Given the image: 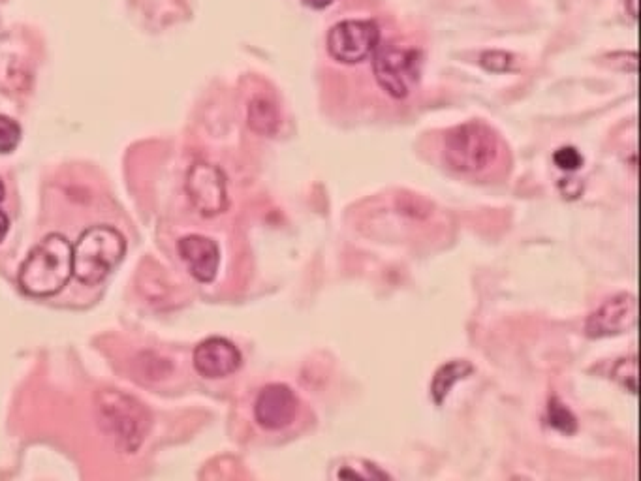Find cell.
<instances>
[{
    "instance_id": "cell-2",
    "label": "cell",
    "mask_w": 641,
    "mask_h": 481,
    "mask_svg": "<svg viewBox=\"0 0 641 481\" xmlns=\"http://www.w3.org/2000/svg\"><path fill=\"white\" fill-rule=\"evenodd\" d=\"M126 241L123 233L98 224L81 233L72 247V269L81 284L96 286L123 262Z\"/></svg>"
},
{
    "instance_id": "cell-1",
    "label": "cell",
    "mask_w": 641,
    "mask_h": 481,
    "mask_svg": "<svg viewBox=\"0 0 641 481\" xmlns=\"http://www.w3.org/2000/svg\"><path fill=\"white\" fill-rule=\"evenodd\" d=\"M74 275L72 245L61 233H49L19 269V286L31 297L59 294Z\"/></svg>"
},
{
    "instance_id": "cell-13",
    "label": "cell",
    "mask_w": 641,
    "mask_h": 481,
    "mask_svg": "<svg viewBox=\"0 0 641 481\" xmlns=\"http://www.w3.org/2000/svg\"><path fill=\"white\" fill-rule=\"evenodd\" d=\"M472 373H474V367L465 359H454V361L442 365L433 378V384H431V397H433L435 404L440 406L444 403L455 384Z\"/></svg>"
},
{
    "instance_id": "cell-11",
    "label": "cell",
    "mask_w": 641,
    "mask_h": 481,
    "mask_svg": "<svg viewBox=\"0 0 641 481\" xmlns=\"http://www.w3.org/2000/svg\"><path fill=\"white\" fill-rule=\"evenodd\" d=\"M181 260L187 264L190 275L200 282H211L217 277L220 250L215 241L204 235H188L179 241Z\"/></svg>"
},
{
    "instance_id": "cell-5",
    "label": "cell",
    "mask_w": 641,
    "mask_h": 481,
    "mask_svg": "<svg viewBox=\"0 0 641 481\" xmlns=\"http://www.w3.org/2000/svg\"><path fill=\"white\" fill-rule=\"evenodd\" d=\"M422 55L418 49L401 44L378 46L373 53V74L382 91L403 100L420 81Z\"/></svg>"
},
{
    "instance_id": "cell-3",
    "label": "cell",
    "mask_w": 641,
    "mask_h": 481,
    "mask_svg": "<svg viewBox=\"0 0 641 481\" xmlns=\"http://www.w3.org/2000/svg\"><path fill=\"white\" fill-rule=\"evenodd\" d=\"M98 419L106 433H110L121 450H138L149 429V414L136 399L117 389H104L96 397Z\"/></svg>"
},
{
    "instance_id": "cell-17",
    "label": "cell",
    "mask_w": 641,
    "mask_h": 481,
    "mask_svg": "<svg viewBox=\"0 0 641 481\" xmlns=\"http://www.w3.org/2000/svg\"><path fill=\"white\" fill-rule=\"evenodd\" d=\"M553 162L559 170L578 171L583 166V156L579 155L576 147H561L555 151Z\"/></svg>"
},
{
    "instance_id": "cell-12",
    "label": "cell",
    "mask_w": 641,
    "mask_h": 481,
    "mask_svg": "<svg viewBox=\"0 0 641 481\" xmlns=\"http://www.w3.org/2000/svg\"><path fill=\"white\" fill-rule=\"evenodd\" d=\"M249 126L260 136H273L281 126V113L277 104L267 96H256L249 104Z\"/></svg>"
},
{
    "instance_id": "cell-6",
    "label": "cell",
    "mask_w": 641,
    "mask_h": 481,
    "mask_svg": "<svg viewBox=\"0 0 641 481\" xmlns=\"http://www.w3.org/2000/svg\"><path fill=\"white\" fill-rule=\"evenodd\" d=\"M380 44V29L375 21L348 19L331 27L329 55L343 64H358L375 53Z\"/></svg>"
},
{
    "instance_id": "cell-7",
    "label": "cell",
    "mask_w": 641,
    "mask_h": 481,
    "mask_svg": "<svg viewBox=\"0 0 641 481\" xmlns=\"http://www.w3.org/2000/svg\"><path fill=\"white\" fill-rule=\"evenodd\" d=\"M187 194L194 209L204 217H217L230 205L226 175L207 162H198L188 170Z\"/></svg>"
},
{
    "instance_id": "cell-16",
    "label": "cell",
    "mask_w": 641,
    "mask_h": 481,
    "mask_svg": "<svg viewBox=\"0 0 641 481\" xmlns=\"http://www.w3.org/2000/svg\"><path fill=\"white\" fill-rule=\"evenodd\" d=\"M21 141V126L14 119L0 115V155L12 153Z\"/></svg>"
},
{
    "instance_id": "cell-21",
    "label": "cell",
    "mask_w": 641,
    "mask_h": 481,
    "mask_svg": "<svg viewBox=\"0 0 641 481\" xmlns=\"http://www.w3.org/2000/svg\"><path fill=\"white\" fill-rule=\"evenodd\" d=\"M630 14L632 17H638V0H630Z\"/></svg>"
},
{
    "instance_id": "cell-18",
    "label": "cell",
    "mask_w": 641,
    "mask_h": 481,
    "mask_svg": "<svg viewBox=\"0 0 641 481\" xmlns=\"http://www.w3.org/2000/svg\"><path fill=\"white\" fill-rule=\"evenodd\" d=\"M480 63L489 72H506L512 68V55L504 51H485Z\"/></svg>"
},
{
    "instance_id": "cell-20",
    "label": "cell",
    "mask_w": 641,
    "mask_h": 481,
    "mask_svg": "<svg viewBox=\"0 0 641 481\" xmlns=\"http://www.w3.org/2000/svg\"><path fill=\"white\" fill-rule=\"evenodd\" d=\"M331 2H333V0H305V4L311 6L314 10H324V8H328Z\"/></svg>"
},
{
    "instance_id": "cell-10",
    "label": "cell",
    "mask_w": 641,
    "mask_h": 481,
    "mask_svg": "<svg viewBox=\"0 0 641 481\" xmlns=\"http://www.w3.org/2000/svg\"><path fill=\"white\" fill-rule=\"evenodd\" d=\"M194 369L204 378H224L241 367V352L234 342L222 337H211L200 342L194 350Z\"/></svg>"
},
{
    "instance_id": "cell-19",
    "label": "cell",
    "mask_w": 641,
    "mask_h": 481,
    "mask_svg": "<svg viewBox=\"0 0 641 481\" xmlns=\"http://www.w3.org/2000/svg\"><path fill=\"white\" fill-rule=\"evenodd\" d=\"M8 230H10V220L0 211V241L6 237Z\"/></svg>"
},
{
    "instance_id": "cell-8",
    "label": "cell",
    "mask_w": 641,
    "mask_h": 481,
    "mask_svg": "<svg viewBox=\"0 0 641 481\" xmlns=\"http://www.w3.org/2000/svg\"><path fill=\"white\" fill-rule=\"evenodd\" d=\"M638 322V301L630 294H619L608 299L600 309H596L585 331L591 339H606L630 331Z\"/></svg>"
},
{
    "instance_id": "cell-4",
    "label": "cell",
    "mask_w": 641,
    "mask_h": 481,
    "mask_svg": "<svg viewBox=\"0 0 641 481\" xmlns=\"http://www.w3.org/2000/svg\"><path fill=\"white\" fill-rule=\"evenodd\" d=\"M499 155V141L489 126L465 123L455 126L444 140V160L455 171L476 173L489 168Z\"/></svg>"
},
{
    "instance_id": "cell-22",
    "label": "cell",
    "mask_w": 641,
    "mask_h": 481,
    "mask_svg": "<svg viewBox=\"0 0 641 481\" xmlns=\"http://www.w3.org/2000/svg\"><path fill=\"white\" fill-rule=\"evenodd\" d=\"M4 200V185H2V181H0V202Z\"/></svg>"
},
{
    "instance_id": "cell-14",
    "label": "cell",
    "mask_w": 641,
    "mask_h": 481,
    "mask_svg": "<svg viewBox=\"0 0 641 481\" xmlns=\"http://www.w3.org/2000/svg\"><path fill=\"white\" fill-rule=\"evenodd\" d=\"M548 425L555 431L572 435L578 431V419L566 408V404L561 403L557 397H553L548 404Z\"/></svg>"
},
{
    "instance_id": "cell-15",
    "label": "cell",
    "mask_w": 641,
    "mask_h": 481,
    "mask_svg": "<svg viewBox=\"0 0 641 481\" xmlns=\"http://www.w3.org/2000/svg\"><path fill=\"white\" fill-rule=\"evenodd\" d=\"M638 363H636V357L632 359H621L615 369H613V378L626 389L630 391L632 395H636L638 391Z\"/></svg>"
},
{
    "instance_id": "cell-9",
    "label": "cell",
    "mask_w": 641,
    "mask_h": 481,
    "mask_svg": "<svg viewBox=\"0 0 641 481\" xmlns=\"http://www.w3.org/2000/svg\"><path fill=\"white\" fill-rule=\"evenodd\" d=\"M298 410V395L292 388L284 384H269L256 399L254 418L266 431H281L296 421Z\"/></svg>"
}]
</instances>
